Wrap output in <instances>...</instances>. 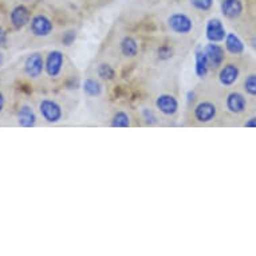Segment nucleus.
Returning a JSON list of instances; mask_svg holds the SVG:
<instances>
[{
    "mask_svg": "<svg viewBox=\"0 0 256 256\" xmlns=\"http://www.w3.org/2000/svg\"><path fill=\"white\" fill-rule=\"evenodd\" d=\"M30 20V11L26 6H16L11 12V22H12L14 27L22 28L24 27Z\"/></svg>",
    "mask_w": 256,
    "mask_h": 256,
    "instance_id": "obj_11",
    "label": "nucleus"
},
{
    "mask_svg": "<svg viewBox=\"0 0 256 256\" xmlns=\"http://www.w3.org/2000/svg\"><path fill=\"white\" fill-rule=\"evenodd\" d=\"M189 2L198 11H210L214 6V0H189Z\"/></svg>",
    "mask_w": 256,
    "mask_h": 256,
    "instance_id": "obj_21",
    "label": "nucleus"
},
{
    "mask_svg": "<svg viewBox=\"0 0 256 256\" xmlns=\"http://www.w3.org/2000/svg\"><path fill=\"white\" fill-rule=\"evenodd\" d=\"M43 68H44V62H43L42 55L38 54V52L31 54L28 58L26 59V74L28 76H31V78H39V76H42Z\"/></svg>",
    "mask_w": 256,
    "mask_h": 256,
    "instance_id": "obj_3",
    "label": "nucleus"
},
{
    "mask_svg": "<svg viewBox=\"0 0 256 256\" xmlns=\"http://www.w3.org/2000/svg\"><path fill=\"white\" fill-rule=\"evenodd\" d=\"M31 31L36 36H47L52 31V23L44 15H36L31 20Z\"/></svg>",
    "mask_w": 256,
    "mask_h": 256,
    "instance_id": "obj_4",
    "label": "nucleus"
},
{
    "mask_svg": "<svg viewBox=\"0 0 256 256\" xmlns=\"http://www.w3.org/2000/svg\"><path fill=\"white\" fill-rule=\"evenodd\" d=\"M227 108L232 113H242L246 109V100L240 92H231L227 98Z\"/></svg>",
    "mask_w": 256,
    "mask_h": 256,
    "instance_id": "obj_14",
    "label": "nucleus"
},
{
    "mask_svg": "<svg viewBox=\"0 0 256 256\" xmlns=\"http://www.w3.org/2000/svg\"><path fill=\"white\" fill-rule=\"evenodd\" d=\"M254 46L256 47V38H255V40H254Z\"/></svg>",
    "mask_w": 256,
    "mask_h": 256,
    "instance_id": "obj_30",
    "label": "nucleus"
},
{
    "mask_svg": "<svg viewBox=\"0 0 256 256\" xmlns=\"http://www.w3.org/2000/svg\"><path fill=\"white\" fill-rule=\"evenodd\" d=\"M62 66H63V54L60 51L54 50L51 51L48 56H47L46 60V70L47 74L52 78L58 76L62 72Z\"/></svg>",
    "mask_w": 256,
    "mask_h": 256,
    "instance_id": "obj_6",
    "label": "nucleus"
},
{
    "mask_svg": "<svg viewBox=\"0 0 256 256\" xmlns=\"http://www.w3.org/2000/svg\"><path fill=\"white\" fill-rule=\"evenodd\" d=\"M112 125L114 128H128V126H130L129 116L125 112H117L114 114L113 120H112Z\"/></svg>",
    "mask_w": 256,
    "mask_h": 256,
    "instance_id": "obj_19",
    "label": "nucleus"
},
{
    "mask_svg": "<svg viewBox=\"0 0 256 256\" xmlns=\"http://www.w3.org/2000/svg\"><path fill=\"white\" fill-rule=\"evenodd\" d=\"M156 106L165 116H173L178 109V102L170 94H161L156 101Z\"/></svg>",
    "mask_w": 256,
    "mask_h": 256,
    "instance_id": "obj_5",
    "label": "nucleus"
},
{
    "mask_svg": "<svg viewBox=\"0 0 256 256\" xmlns=\"http://www.w3.org/2000/svg\"><path fill=\"white\" fill-rule=\"evenodd\" d=\"M98 76H101L102 80H113L114 76H116V72H114V68L109 64H106V63H102L98 66Z\"/></svg>",
    "mask_w": 256,
    "mask_h": 256,
    "instance_id": "obj_20",
    "label": "nucleus"
},
{
    "mask_svg": "<svg viewBox=\"0 0 256 256\" xmlns=\"http://www.w3.org/2000/svg\"><path fill=\"white\" fill-rule=\"evenodd\" d=\"M226 47L227 50L231 52V54H242L244 50V46L242 40H240L235 34H228L227 38H226Z\"/></svg>",
    "mask_w": 256,
    "mask_h": 256,
    "instance_id": "obj_16",
    "label": "nucleus"
},
{
    "mask_svg": "<svg viewBox=\"0 0 256 256\" xmlns=\"http://www.w3.org/2000/svg\"><path fill=\"white\" fill-rule=\"evenodd\" d=\"M84 90L88 97H98L102 92V86L98 80L88 78V80H84Z\"/></svg>",
    "mask_w": 256,
    "mask_h": 256,
    "instance_id": "obj_18",
    "label": "nucleus"
},
{
    "mask_svg": "<svg viewBox=\"0 0 256 256\" xmlns=\"http://www.w3.org/2000/svg\"><path fill=\"white\" fill-rule=\"evenodd\" d=\"M39 112L42 114V117L50 124L60 121V118H62V108L51 100H43L39 104Z\"/></svg>",
    "mask_w": 256,
    "mask_h": 256,
    "instance_id": "obj_2",
    "label": "nucleus"
},
{
    "mask_svg": "<svg viewBox=\"0 0 256 256\" xmlns=\"http://www.w3.org/2000/svg\"><path fill=\"white\" fill-rule=\"evenodd\" d=\"M168 26L173 32L180 35L189 34L194 30V22H192V19L188 15L181 12H176L170 15L168 18Z\"/></svg>",
    "mask_w": 256,
    "mask_h": 256,
    "instance_id": "obj_1",
    "label": "nucleus"
},
{
    "mask_svg": "<svg viewBox=\"0 0 256 256\" xmlns=\"http://www.w3.org/2000/svg\"><path fill=\"white\" fill-rule=\"evenodd\" d=\"M18 122L23 128H31L36 122V116L30 106H22L18 112Z\"/></svg>",
    "mask_w": 256,
    "mask_h": 256,
    "instance_id": "obj_13",
    "label": "nucleus"
},
{
    "mask_svg": "<svg viewBox=\"0 0 256 256\" xmlns=\"http://www.w3.org/2000/svg\"><path fill=\"white\" fill-rule=\"evenodd\" d=\"M238 76H239V68H236L235 64H227L222 68L218 78L224 86H231L235 84Z\"/></svg>",
    "mask_w": 256,
    "mask_h": 256,
    "instance_id": "obj_12",
    "label": "nucleus"
},
{
    "mask_svg": "<svg viewBox=\"0 0 256 256\" xmlns=\"http://www.w3.org/2000/svg\"><path fill=\"white\" fill-rule=\"evenodd\" d=\"M62 40L66 46H70V44H72V42L76 40V32H74V31H68V32H66V34L63 35Z\"/></svg>",
    "mask_w": 256,
    "mask_h": 256,
    "instance_id": "obj_24",
    "label": "nucleus"
},
{
    "mask_svg": "<svg viewBox=\"0 0 256 256\" xmlns=\"http://www.w3.org/2000/svg\"><path fill=\"white\" fill-rule=\"evenodd\" d=\"M144 118H145V120H146V122H149V124H152V122L156 121V117L153 116V113H152L149 109L144 110Z\"/></svg>",
    "mask_w": 256,
    "mask_h": 256,
    "instance_id": "obj_25",
    "label": "nucleus"
},
{
    "mask_svg": "<svg viewBox=\"0 0 256 256\" xmlns=\"http://www.w3.org/2000/svg\"><path fill=\"white\" fill-rule=\"evenodd\" d=\"M121 51L126 56H134L138 52V44L130 36H125L121 42Z\"/></svg>",
    "mask_w": 256,
    "mask_h": 256,
    "instance_id": "obj_17",
    "label": "nucleus"
},
{
    "mask_svg": "<svg viewBox=\"0 0 256 256\" xmlns=\"http://www.w3.org/2000/svg\"><path fill=\"white\" fill-rule=\"evenodd\" d=\"M208 70H210V63H208L206 52L202 48H198L196 50V74L200 78H204L208 74Z\"/></svg>",
    "mask_w": 256,
    "mask_h": 256,
    "instance_id": "obj_15",
    "label": "nucleus"
},
{
    "mask_svg": "<svg viewBox=\"0 0 256 256\" xmlns=\"http://www.w3.org/2000/svg\"><path fill=\"white\" fill-rule=\"evenodd\" d=\"M216 117V106L210 102H202L194 109V118L198 122H210Z\"/></svg>",
    "mask_w": 256,
    "mask_h": 256,
    "instance_id": "obj_8",
    "label": "nucleus"
},
{
    "mask_svg": "<svg viewBox=\"0 0 256 256\" xmlns=\"http://www.w3.org/2000/svg\"><path fill=\"white\" fill-rule=\"evenodd\" d=\"M3 62H4V56H3V52L0 51V66L3 64Z\"/></svg>",
    "mask_w": 256,
    "mask_h": 256,
    "instance_id": "obj_29",
    "label": "nucleus"
},
{
    "mask_svg": "<svg viewBox=\"0 0 256 256\" xmlns=\"http://www.w3.org/2000/svg\"><path fill=\"white\" fill-rule=\"evenodd\" d=\"M246 126H247V128H256V117L251 118L250 121L246 122Z\"/></svg>",
    "mask_w": 256,
    "mask_h": 256,
    "instance_id": "obj_27",
    "label": "nucleus"
},
{
    "mask_svg": "<svg viewBox=\"0 0 256 256\" xmlns=\"http://www.w3.org/2000/svg\"><path fill=\"white\" fill-rule=\"evenodd\" d=\"M244 88L248 94L256 96V76H250L244 82Z\"/></svg>",
    "mask_w": 256,
    "mask_h": 256,
    "instance_id": "obj_23",
    "label": "nucleus"
},
{
    "mask_svg": "<svg viewBox=\"0 0 256 256\" xmlns=\"http://www.w3.org/2000/svg\"><path fill=\"white\" fill-rule=\"evenodd\" d=\"M7 43V34L4 32V30L0 28V47L6 46Z\"/></svg>",
    "mask_w": 256,
    "mask_h": 256,
    "instance_id": "obj_26",
    "label": "nucleus"
},
{
    "mask_svg": "<svg viewBox=\"0 0 256 256\" xmlns=\"http://www.w3.org/2000/svg\"><path fill=\"white\" fill-rule=\"evenodd\" d=\"M206 38L210 39V42H222V39L226 38V30L224 26L218 19H210L206 24Z\"/></svg>",
    "mask_w": 256,
    "mask_h": 256,
    "instance_id": "obj_7",
    "label": "nucleus"
},
{
    "mask_svg": "<svg viewBox=\"0 0 256 256\" xmlns=\"http://www.w3.org/2000/svg\"><path fill=\"white\" fill-rule=\"evenodd\" d=\"M204 52H206L210 68H218L224 60V50L218 44L210 43L204 48Z\"/></svg>",
    "mask_w": 256,
    "mask_h": 256,
    "instance_id": "obj_9",
    "label": "nucleus"
},
{
    "mask_svg": "<svg viewBox=\"0 0 256 256\" xmlns=\"http://www.w3.org/2000/svg\"><path fill=\"white\" fill-rule=\"evenodd\" d=\"M220 7L222 15L228 19H236L243 12V4L240 0H222Z\"/></svg>",
    "mask_w": 256,
    "mask_h": 256,
    "instance_id": "obj_10",
    "label": "nucleus"
},
{
    "mask_svg": "<svg viewBox=\"0 0 256 256\" xmlns=\"http://www.w3.org/2000/svg\"><path fill=\"white\" fill-rule=\"evenodd\" d=\"M4 109V96L0 92V112Z\"/></svg>",
    "mask_w": 256,
    "mask_h": 256,
    "instance_id": "obj_28",
    "label": "nucleus"
},
{
    "mask_svg": "<svg viewBox=\"0 0 256 256\" xmlns=\"http://www.w3.org/2000/svg\"><path fill=\"white\" fill-rule=\"evenodd\" d=\"M173 54H174V51H173L172 47L166 46V44L157 48V56H158L160 60H168V59L172 58Z\"/></svg>",
    "mask_w": 256,
    "mask_h": 256,
    "instance_id": "obj_22",
    "label": "nucleus"
}]
</instances>
